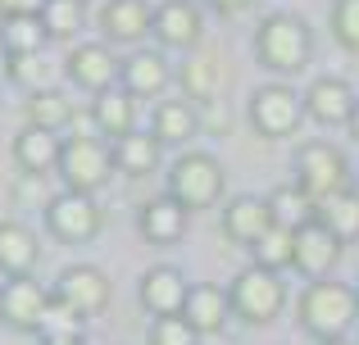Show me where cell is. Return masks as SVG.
Instances as JSON below:
<instances>
[{
	"instance_id": "obj_24",
	"label": "cell",
	"mask_w": 359,
	"mask_h": 345,
	"mask_svg": "<svg viewBox=\"0 0 359 345\" xmlns=\"http://www.w3.org/2000/svg\"><path fill=\"white\" fill-rule=\"evenodd\" d=\"M114 146V169L123 177H132V182H141V177H150V173H159V164H164V141H159L155 132H128V136H118V141H109Z\"/></svg>"
},
{
	"instance_id": "obj_20",
	"label": "cell",
	"mask_w": 359,
	"mask_h": 345,
	"mask_svg": "<svg viewBox=\"0 0 359 345\" xmlns=\"http://www.w3.org/2000/svg\"><path fill=\"white\" fill-rule=\"evenodd\" d=\"M269 227H273L269 195H232V200L223 204V237H228L232 246L250 250Z\"/></svg>"
},
{
	"instance_id": "obj_12",
	"label": "cell",
	"mask_w": 359,
	"mask_h": 345,
	"mask_svg": "<svg viewBox=\"0 0 359 345\" xmlns=\"http://www.w3.org/2000/svg\"><path fill=\"white\" fill-rule=\"evenodd\" d=\"M50 295L55 291H46L36 277H5V282H0V323H5L9 332L36 337V323H41Z\"/></svg>"
},
{
	"instance_id": "obj_35",
	"label": "cell",
	"mask_w": 359,
	"mask_h": 345,
	"mask_svg": "<svg viewBox=\"0 0 359 345\" xmlns=\"http://www.w3.org/2000/svg\"><path fill=\"white\" fill-rule=\"evenodd\" d=\"M332 36L359 55V0H332Z\"/></svg>"
},
{
	"instance_id": "obj_15",
	"label": "cell",
	"mask_w": 359,
	"mask_h": 345,
	"mask_svg": "<svg viewBox=\"0 0 359 345\" xmlns=\"http://www.w3.org/2000/svg\"><path fill=\"white\" fill-rule=\"evenodd\" d=\"M55 295L69 300L73 309H82L87 318H96V314L109 304L114 286H109L105 268H96V264H69V268H60V277H55Z\"/></svg>"
},
{
	"instance_id": "obj_33",
	"label": "cell",
	"mask_w": 359,
	"mask_h": 345,
	"mask_svg": "<svg viewBox=\"0 0 359 345\" xmlns=\"http://www.w3.org/2000/svg\"><path fill=\"white\" fill-rule=\"evenodd\" d=\"M318 218H323L327 227L346 241V246L359 241V191H355V186H346V191L327 195V200L318 204Z\"/></svg>"
},
{
	"instance_id": "obj_34",
	"label": "cell",
	"mask_w": 359,
	"mask_h": 345,
	"mask_svg": "<svg viewBox=\"0 0 359 345\" xmlns=\"http://www.w3.org/2000/svg\"><path fill=\"white\" fill-rule=\"evenodd\" d=\"M201 341L205 337L182 318V314H173V318H155L150 332H146V345H201Z\"/></svg>"
},
{
	"instance_id": "obj_42",
	"label": "cell",
	"mask_w": 359,
	"mask_h": 345,
	"mask_svg": "<svg viewBox=\"0 0 359 345\" xmlns=\"http://www.w3.org/2000/svg\"><path fill=\"white\" fill-rule=\"evenodd\" d=\"M41 345H87V337H73V341H41Z\"/></svg>"
},
{
	"instance_id": "obj_29",
	"label": "cell",
	"mask_w": 359,
	"mask_h": 345,
	"mask_svg": "<svg viewBox=\"0 0 359 345\" xmlns=\"http://www.w3.org/2000/svg\"><path fill=\"white\" fill-rule=\"evenodd\" d=\"M87 314L73 309L69 300H60V295H50V304H46L41 323H36V341H73V337H87Z\"/></svg>"
},
{
	"instance_id": "obj_27",
	"label": "cell",
	"mask_w": 359,
	"mask_h": 345,
	"mask_svg": "<svg viewBox=\"0 0 359 345\" xmlns=\"http://www.w3.org/2000/svg\"><path fill=\"white\" fill-rule=\"evenodd\" d=\"M269 209H273V223L278 227H305L309 218H318V204H314V195L305 191V186L291 177V182H278L269 191Z\"/></svg>"
},
{
	"instance_id": "obj_3",
	"label": "cell",
	"mask_w": 359,
	"mask_h": 345,
	"mask_svg": "<svg viewBox=\"0 0 359 345\" xmlns=\"http://www.w3.org/2000/svg\"><path fill=\"white\" fill-rule=\"evenodd\" d=\"M296 318L300 328L309 332L314 341H327V337H351V328L359 323V291L346 282H309L296 300Z\"/></svg>"
},
{
	"instance_id": "obj_28",
	"label": "cell",
	"mask_w": 359,
	"mask_h": 345,
	"mask_svg": "<svg viewBox=\"0 0 359 345\" xmlns=\"http://www.w3.org/2000/svg\"><path fill=\"white\" fill-rule=\"evenodd\" d=\"M0 45L9 55H41L50 45V32H46L41 14H9L0 23Z\"/></svg>"
},
{
	"instance_id": "obj_37",
	"label": "cell",
	"mask_w": 359,
	"mask_h": 345,
	"mask_svg": "<svg viewBox=\"0 0 359 345\" xmlns=\"http://www.w3.org/2000/svg\"><path fill=\"white\" fill-rule=\"evenodd\" d=\"M255 5V0H210V9H214V14H245V9H250Z\"/></svg>"
},
{
	"instance_id": "obj_21",
	"label": "cell",
	"mask_w": 359,
	"mask_h": 345,
	"mask_svg": "<svg viewBox=\"0 0 359 345\" xmlns=\"http://www.w3.org/2000/svg\"><path fill=\"white\" fill-rule=\"evenodd\" d=\"M187 223H191V213H187L168 191L155 195V200H146L137 209V232L150 241V246H177V241L187 237Z\"/></svg>"
},
{
	"instance_id": "obj_7",
	"label": "cell",
	"mask_w": 359,
	"mask_h": 345,
	"mask_svg": "<svg viewBox=\"0 0 359 345\" xmlns=\"http://www.w3.org/2000/svg\"><path fill=\"white\" fill-rule=\"evenodd\" d=\"M245 114H250V127L264 136V141H282V136H296L300 123H305V96L300 91H291L287 82H264V87H255L250 105H245Z\"/></svg>"
},
{
	"instance_id": "obj_32",
	"label": "cell",
	"mask_w": 359,
	"mask_h": 345,
	"mask_svg": "<svg viewBox=\"0 0 359 345\" xmlns=\"http://www.w3.org/2000/svg\"><path fill=\"white\" fill-rule=\"evenodd\" d=\"M250 259H255L259 268L287 273V268L296 264V232H291V227H278V223H273V227L250 246Z\"/></svg>"
},
{
	"instance_id": "obj_1",
	"label": "cell",
	"mask_w": 359,
	"mask_h": 345,
	"mask_svg": "<svg viewBox=\"0 0 359 345\" xmlns=\"http://www.w3.org/2000/svg\"><path fill=\"white\" fill-rule=\"evenodd\" d=\"M314 59V27L300 14H269L255 27V64L269 69L273 78H296Z\"/></svg>"
},
{
	"instance_id": "obj_36",
	"label": "cell",
	"mask_w": 359,
	"mask_h": 345,
	"mask_svg": "<svg viewBox=\"0 0 359 345\" xmlns=\"http://www.w3.org/2000/svg\"><path fill=\"white\" fill-rule=\"evenodd\" d=\"M14 82H18V87H27V91L50 87V82H46V64H41V55H14Z\"/></svg>"
},
{
	"instance_id": "obj_10",
	"label": "cell",
	"mask_w": 359,
	"mask_h": 345,
	"mask_svg": "<svg viewBox=\"0 0 359 345\" xmlns=\"http://www.w3.org/2000/svg\"><path fill=\"white\" fill-rule=\"evenodd\" d=\"M341 255H346V241L323 218H309L305 227H296V264H291V273H300L305 282H323V277L337 273Z\"/></svg>"
},
{
	"instance_id": "obj_9",
	"label": "cell",
	"mask_w": 359,
	"mask_h": 345,
	"mask_svg": "<svg viewBox=\"0 0 359 345\" xmlns=\"http://www.w3.org/2000/svg\"><path fill=\"white\" fill-rule=\"evenodd\" d=\"M64 78L78 91H87V96H100V91L123 82V59L114 55L109 41H78L64 55Z\"/></svg>"
},
{
	"instance_id": "obj_45",
	"label": "cell",
	"mask_w": 359,
	"mask_h": 345,
	"mask_svg": "<svg viewBox=\"0 0 359 345\" xmlns=\"http://www.w3.org/2000/svg\"><path fill=\"white\" fill-rule=\"evenodd\" d=\"M355 345H359V337H355Z\"/></svg>"
},
{
	"instance_id": "obj_18",
	"label": "cell",
	"mask_w": 359,
	"mask_h": 345,
	"mask_svg": "<svg viewBox=\"0 0 359 345\" xmlns=\"http://www.w3.org/2000/svg\"><path fill=\"white\" fill-rule=\"evenodd\" d=\"M150 132L164 141V150H191V141L201 136V109L196 100H155L150 109Z\"/></svg>"
},
{
	"instance_id": "obj_17",
	"label": "cell",
	"mask_w": 359,
	"mask_h": 345,
	"mask_svg": "<svg viewBox=\"0 0 359 345\" xmlns=\"http://www.w3.org/2000/svg\"><path fill=\"white\" fill-rule=\"evenodd\" d=\"M355 105H359V96L351 91V82L332 78V73H323V78H314L305 87V114L323 127H346L351 114H355Z\"/></svg>"
},
{
	"instance_id": "obj_46",
	"label": "cell",
	"mask_w": 359,
	"mask_h": 345,
	"mask_svg": "<svg viewBox=\"0 0 359 345\" xmlns=\"http://www.w3.org/2000/svg\"><path fill=\"white\" fill-rule=\"evenodd\" d=\"M0 23H5V18H0Z\"/></svg>"
},
{
	"instance_id": "obj_26",
	"label": "cell",
	"mask_w": 359,
	"mask_h": 345,
	"mask_svg": "<svg viewBox=\"0 0 359 345\" xmlns=\"http://www.w3.org/2000/svg\"><path fill=\"white\" fill-rule=\"evenodd\" d=\"M73 118H78V109H73V100L64 96L60 87L27 91V100H23V123L46 127V132H64V127H69Z\"/></svg>"
},
{
	"instance_id": "obj_14",
	"label": "cell",
	"mask_w": 359,
	"mask_h": 345,
	"mask_svg": "<svg viewBox=\"0 0 359 345\" xmlns=\"http://www.w3.org/2000/svg\"><path fill=\"white\" fill-rule=\"evenodd\" d=\"M187 295H191V282H187L182 268H173V264H150L137 282V300L150 318H173V314H182Z\"/></svg>"
},
{
	"instance_id": "obj_41",
	"label": "cell",
	"mask_w": 359,
	"mask_h": 345,
	"mask_svg": "<svg viewBox=\"0 0 359 345\" xmlns=\"http://www.w3.org/2000/svg\"><path fill=\"white\" fill-rule=\"evenodd\" d=\"M346 127H351V136L359 141V105H355V114H351V123H346Z\"/></svg>"
},
{
	"instance_id": "obj_4",
	"label": "cell",
	"mask_w": 359,
	"mask_h": 345,
	"mask_svg": "<svg viewBox=\"0 0 359 345\" xmlns=\"http://www.w3.org/2000/svg\"><path fill=\"white\" fill-rule=\"evenodd\" d=\"M60 182L64 191H105V182L114 177V146L105 141L100 132H73L64 136V150H60Z\"/></svg>"
},
{
	"instance_id": "obj_11",
	"label": "cell",
	"mask_w": 359,
	"mask_h": 345,
	"mask_svg": "<svg viewBox=\"0 0 359 345\" xmlns=\"http://www.w3.org/2000/svg\"><path fill=\"white\" fill-rule=\"evenodd\" d=\"M205 36V9L196 0H159L155 5V32L150 41L159 50H196Z\"/></svg>"
},
{
	"instance_id": "obj_47",
	"label": "cell",
	"mask_w": 359,
	"mask_h": 345,
	"mask_svg": "<svg viewBox=\"0 0 359 345\" xmlns=\"http://www.w3.org/2000/svg\"><path fill=\"white\" fill-rule=\"evenodd\" d=\"M355 291H359V286H355Z\"/></svg>"
},
{
	"instance_id": "obj_2",
	"label": "cell",
	"mask_w": 359,
	"mask_h": 345,
	"mask_svg": "<svg viewBox=\"0 0 359 345\" xmlns=\"http://www.w3.org/2000/svg\"><path fill=\"white\" fill-rule=\"evenodd\" d=\"M164 191L173 195L187 213L219 209L223 195H228V169H223V160L210 155V150H182L164 173Z\"/></svg>"
},
{
	"instance_id": "obj_40",
	"label": "cell",
	"mask_w": 359,
	"mask_h": 345,
	"mask_svg": "<svg viewBox=\"0 0 359 345\" xmlns=\"http://www.w3.org/2000/svg\"><path fill=\"white\" fill-rule=\"evenodd\" d=\"M314 345H355L351 337H327V341H314Z\"/></svg>"
},
{
	"instance_id": "obj_23",
	"label": "cell",
	"mask_w": 359,
	"mask_h": 345,
	"mask_svg": "<svg viewBox=\"0 0 359 345\" xmlns=\"http://www.w3.org/2000/svg\"><path fill=\"white\" fill-rule=\"evenodd\" d=\"M41 264V241L27 223L0 218V277H32Z\"/></svg>"
},
{
	"instance_id": "obj_5",
	"label": "cell",
	"mask_w": 359,
	"mask_h": 345,
	"mask_svg": "<svg viewBox=\"0 0 359 345\" xmlns=\"http://www.w3.org/2000/svg\"><path fill=\"white\" fill-rule=\"evenodd\" d=\"M228 295H232L237 323H250V328H269V323L287 309V282H282V273L259 268V264L241 268L228 282Z\"/></svg>"
},
{
	"instance_id": "obj_30",
	"label": "cell",
	"mask_w": 359,
	"mask_h": 345,
	"mask_svg": "<svg viewBox=\"0 0 359 345\" xmlns=\"http://www.w3.org/2000/svg\"><path fill=\"white\" fill-rule=\"evenodd\" d=\"M177 82H182V96L187 100H219L223 91V69L219 59H210V55H191V59L182 64V73H177Z\"/></svg>"
},
{
	"instance_id": "obj_8",
	"label": "cell",
	"mask_w": 359,
	"mask_h": 345,
	"mask_svg": "<svg viewBox=\"0 0 359 345\" xmlns=\"http://www.w3.org/2000/svg\"><path fill=\"white\" fill-rule=\"evenodd\" d=\"M296 182L314 195V204H323L327 195L351 186V160L332 141H305L296 150Z\"/></svg>"
},
{
	"instance_id": "obj_13",
	"label": "cell",
	"mask_w": 359,
	"mask_h": 345,
	"mask_svg": "<svg viewBox=\"0 0 359 345\" xmlns=\"http://www.w3.org/2000/svg\"><path fill=\"white\" fill-rule=\"evenodd\" d=\"M100 41L109 45H132L137 50L155 32V5L150 0H100Z\"/></svg>"
},
{
	"instance_id": "obj_43",
	"label": "cell",
	"mask_w": 359,
	"mask_h": 345,
	"mask_svg": "<svg viewBox=\"0 0 359 345\" xmlns=\"http://www.w3.org/2000/svg\"><path fill=\"white\" fill-rule=\"evenodd\" d=\"M0 18H9V0H0Z\"/></svg>"
},
{
	"instance_id": "obj_19",
	"label": "cell",
	"mask_w": 359,
	"mask_h": 345,
	"mask_svg": "<svg viewBox=\"0 0 359 345\" xmlns=\"http://www.w3.org/2000/svg\"><path fill=\"white\" fill-rule=\"evenodd\" d=\"M60 150H64L60 132H46V127H32V123L18 127L14 146H9V155H14V164H18V173H23V177L55 173V169H60Z\"/></svg>"
},
{
	"instance_id": "obj_6",
	"label": "cell",
	"mask_w": 359,
	"mask_h": 345,
	"mask_svg": "<svg viewBox=\"0 0 359 345\" xmlns=\"http://www.w3.org/2000/svg\"><path fill=\"white\" fill-rule=\"evenodd\" d=\"M41 218H46L50 241H60V246H87V241H96L100 232H105V209H100V200L87 195V191L50 195Z\"/></svg>"
},
{
	"instance_id": "obj_39",
	"label": "cell",
	"mask_w": 359,
	"mask_h": 345,
	"mask_svg": "<svg viewBox=\"0 0 359 345\" xmlns=\"http://www.w3.org/2000/svg\"><path fill=\"white\" fill-rule=\"evenodd\" d=\"M5 82H14V55L0 45V87H5Z\"/></svg>"
},
{
	"instance_id": "obj_44",
	"label": "cell",
	"mask_w": 359,
	"mask_h": 345,
	"mask_svg": "<svg viewBox=\"0 0 359 345\" xmlns=\"http://www.w3.org/2000/svg\"><path fill=\"white\" fill-rule=\"evenodd\" d=\"M82 5H91V0H82Z\"/></svg>"
},
{
	"instance_id": "obj_25",
	"label": "cell",
	"mask_w": 359,
	"mask_h": 345,
	"mask_svg": "<svg viewBox=\"0 0 359 345\" xmlns=\"http://www.w3.org/2000/svg\"><path fill=\"white\" fill-rule=\"evenodd\" d=\"M91 123L105 141H118V136L137 132V96L123 87H109L91 100Z\"/></svg>"
},
{
	"instance_id": "obj_31",
	"label": "cell",
	"mask_w": 359,
	"mask_h": 345,
	"mask_svg": "<svg viewBox=\"0 0 359 345\" xmlns=\"http://www.w3.org/2000/svg\"><path fill=\"white\" fill-rule=\"evenodd\" d=\"M41 23L50 32V41H78L87 32V5L82 0H46Z\"/></svg>"
},
{
	"instance_id": "obj_22",
	"label": "cell",
	"mask_w": 359,
	"mask_h": 345,
	"mask_svg": "<svg viewBox=\"0 0 359 345\" xmlns=\"http://www.w3.org/2000/svg\"><path fill=\"white\" fill-rule=\"evenodd\" d=\"M182 318L191 323L201 337H219L223 328H228L237 314H232V295H228V286H214V282H196L191 286V295H187V309H182Z\"/></svg>"
},
{
	"instance_id": "obj_16",
	"label": "cell",
	"mask_w": 359,
	"mask_h": 345,
	"mask_svg": "<svg viewBox=\"0 0 359 345\" xmlns=\"http://www.w3.org/2000/svg\"><path fill=\"white\" fill-rule=\"evenodd\" d=\"M173 82V64H168V50L159 45H137V50L123 59V91H132L137 100H159Z\"/></svg>"
},
{
	"instance_id": "obj_38",
	"label": "cell",
	"mask_w": 359,
	"mask_h": 345,
	"mask_svg": "<svg viewBox=\"0 0 359 345\" xmlns=\"http://www.w3.org/2000/svg\"><path fill=\"white\" fill-rule=\"evenodd\" d=\"M46 0H9V14H41Z\"/></svg>"
}]
</instances>
